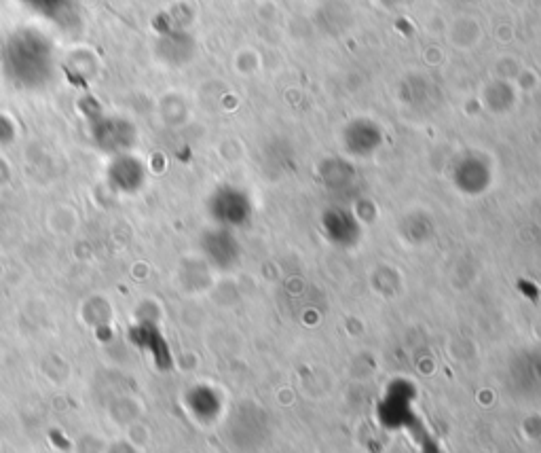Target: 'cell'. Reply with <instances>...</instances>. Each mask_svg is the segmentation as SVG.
Instances as JSON below:
<instances>
[{
  "label": "cell",
  "mask_w": 541,
  "mask_h": 453,
  "mask_svg": "<svg viewBox=\"0 0 541 453\" xmlns=\"http://www.w3.org/2000/svg\"><path fill=\"white\" fill-rule=\"evenodd\" d=\"M493 161L480 151H465L451 168V180L461 195L480 197L493 185Z\"/></svg>",
  "instance_id": "6da1fadb"
},
{
  "label": "cell",
  "mask_w": 541,
  "mask_h": 453,
  "mask_svg": "<svg viewBox=\"0 0 541 453\" xmlns=\"http://www.w3.org/2000/svg\"><path fill=\"white\" fill-rule=\"evenodd\" d=\"M254 206L248 191L225 185L214 191L210 197V216L214 219L216 227L222 229H239L246 227L252 221Z\"/></svg>",
  "instance_id": "7a4b0ae2"
},
{
  "label": "cell",
  "mask_w": 541,
  "mask_h": 453,
  "mask_svg": "<svg viewBox=\"0 0 541 453\" xmlns=\"http://www.w3.org/2000/svg\"><path fill=\"white\" fill-rule=\"evenodd\" d=\"M343 153L351 159H368L383 147L381 123L370 117H356L341 130Z\"/></svg>",
  "instance_id": "3957f363"
},
{
  "label": "cell",
  "mask_w": 541,
  "mask_h": 453,
  "mask_svg": "<svg viewBox=\"0 0 541 453\" xmlns=\"http://www.w3.org/2000/svg\"><path fill=\"white\" fill-rule=\"evenodd\" d=\"M415 388L413 384L404 382V379H398V382L391 384L383 396V401L379 403V420L387 428H408L413 426L408 420H415Z\"/></svg>",
  "instance_id": "277c9868"
},
{
  "label": "cell",
  "mask_w": 541,
  "mask_h": 453,
  "mask_svg": "<svg viewBox=\"0 0 541 453\" xmlns=\"http://www.w3.org/2000/svg\"><path fill=\"white\" fill-rule=\"evenodd\" d=\"M322 231L326 240L337 248H356L364 235L360 219L345 206H330L322 214Z\"/></svg>",
  "instance_id": "5b68a950"
},
{
  "label": "cell",
  "mask_w": 541,
  "mask_h": 453,
  "mask_svg": "<svg viewBox=\"0 0 541 453\" xmlns=\"http://www.w3.org/2000/svg\"><path fill=\"white\" fill-rule=\"evenodd\" d=\"M201 248L208 263L222 271L233 269L241 259V248L231 229L216 227L214 231H208L203 235Z\"/></svg>",
  "instance_id": "8992f818"
},
{
  "label": "cell",
  "mask_w": 541,
  "mask_h": 453,
  "mask_svg": "<svg viewBox=\"0 0 541 453\" xmlns=\"http://www.w3.org/2000/svg\"><path fill=\"white\" fill-rule=\"evenodd\" d=\"M184 407L199 424H214L222 413V396L212 386H193L184 396Z\"/></svg>",
  "instance_id": "52a82bcc"
}]
</instances>
